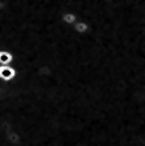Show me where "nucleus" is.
Instances as JSON below:
<instances>
[{
  "label": "nucleus",
  "instance_id": "nucleus-1",
  "mask_svg": "<svg viewBox=\"0 0 145 146\" xmlns=\"http://www.w3.org/2000/svg\"><path fill=\"white\" fill-rule=\"evenodd\" d=\"M72 27H73V30H75V33L80 34V35L88 34L89 30H90V25H89L86 21H82V20H79Z\"/></svg>",
  "mask_w": 145,
  "mask_h": 146
},
{
  "label": "nucleus",
  "instance_id": "nucleus-2",
  "mask_svg": "<svg viewBox=\"0 0 145 146\" xmlns=\"http://www.w3.org/2000/svg\"><path fill=\"white\" fill-rule=\"evenodd\" d=\"M61 21H63L65 25H68V26H73L76 22L79 21V18H77V16H76L75 13L65 12L63 16H61Z\"/></svg>",
  "mask_w": 145,
  "mask_h": 146
},
{
  "label": "nucleus",
  "instance_id": "nucleus-3",
  "mask_svg": "<svg viewBox=\"0 0 145 146\" xmlns=\"http://www.w3.org/2000/svg\"><path fill=\"white\" fill-rule=\"evenodd\" d=\"M5 8H7V1H3V0H0V12H3Z\"/></svg>",
  "mask_w": 145,
  "mask_h": 146
}]
</instances>
